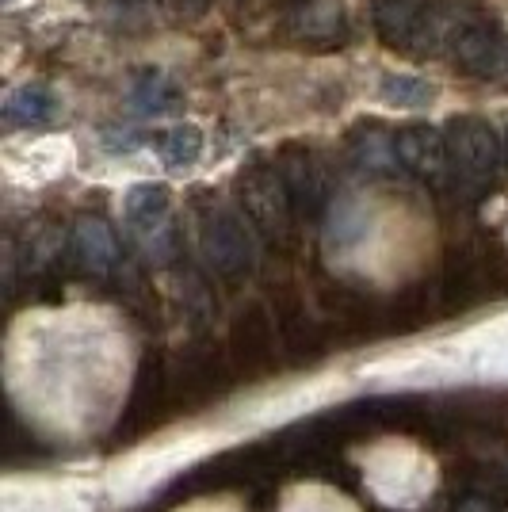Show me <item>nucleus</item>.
I'll return each instance as SVG.
<instances>
[{"label": "nucleus", "instance_id": "obj_6", "mask_svg": "<svg viewBox=\"0 0 508 512\" xmlns=\"http://www.w3.org/2000/svg\"><path fill=\"white\" fill-rule=\"evenodd\" d=\"M394 161L402 165L409 176H417L424 184H444L451 176V157H447V138L440 127L432 123H405L394 130L390 138Z\"/></svg>", "mask_w": 508, "mask_h": 512}, {"label": "nucleus", "instance_id": "obj_15", "mask_svg": "<svg viewBox=\"0 0 508 512\" xmlns=\"http://www.w3.org/2000/svg\"><path fill=\"white\" fill-rule=\"evenodd\" d=\"M180 512H241V509L233 505L230 497H203V501H191V505H184Z\"/></svg>", "mask_w": 508, "mask_h": 512}, {"label": "nucleus", "instance_id": "obj_3", "mask_svg": "<svg viewBox=\"0 0 508 512\" xmlns=\"http://www.w3.org/2000/svg\"><path fill=\"white\" fill-rule=\"evenodd\" d=\"M371 27L390 50L424 54L440 43L432 0H371Z\"/></svg>", "mask_w": 508, "mask_h": 512}, {"label": "nucleus", "instance_id": "obj_11", "mask_svg": "<svg viewBox=\"0 0 508 512\" xmlns=\"http://www.w3.org/2000/svg\"><path fill=\"white\" fill-rule=\"evenodd\" d=\"M233 348H237V356L249 363H260L268 356V348H272V329H268V318L260 314V310H249V314H241L237 325H233Z\"/></svg>", "mask_w": 508, "mask_h": 512}, {"label": "nucleus", "instance_id": "obj_18", "mask_svg": "<svg viewBox=\"0 0 508 512\" xmlns=\"http://www.w3.org/2000/svg\"><path fill=\"white\" fill-rule=\"evenodd\" d=\"M505 142H508V130H505Z\"/></svg>", "mask_w": 508, "mask_h": 512}, {"label": "nucleus", "instance_id": "obj_5", "mask_svg": "<svg viewBox=\"0 0 508 512\" xmlns=\"http://www.w3.org/2000/svg\"><path fill=\"white\" fill-rule=\"evenodd\" d=\"M451 62L466 77H501L508 73V31L497 20H463L451 31Z\"/></svg>", "mask_w": 508, "mask_h": 512}, {"label": "nucleus", "instance_id": "obj_2", "mask_svg": "<svg viewBox=\"0 0 508 512\" xmlns=\"http://www.w3.org/2000/svg\"><path fill=\"white\" fill-rule=\"evenodd\" d=\"M451 176L459 184H489L501 172V138L478 115H455L444 127Z\"/></svg>", "mask_w": 508, "mask_h": 512}, {"label": "nucleus", "instance_id": "obj_8", "mask_svg": "<svg viewBox=\"0 0 508 512\" xmlns=\"http://www.w3.org/2000/svg\"><path fill=\"white\" fill-rule=\"evenodd\" d=\"M54 115H58V100L39 85L16 88V92L8 96V104H4V123H8V127H20V130L46 127Z\"/></svg>", "mask_w": 508, "mask_h": 512}, {"label": "nucleus", "instance_id": "obj_14", "mask_svg": "<svg viewBox=\"0 0 508 512\" xmlns=\"http://www.w3.org/2000/svg\"><path fill=\"white\" fill-rule=\"evenodd\" d=\"M77 253L92 260V268H104L111 260L115 245H111V234L104 230V222H81L77 226Z\"/></svg>", "mask_w": 508, "mask_h": 512}, {"label": "nucleus", "instance_id": "obj_10", "mask_svg": "<svg viewBox=\"0 0 508 512\" xmlns=\"http://www.w3.org/2000/svg\"><path fill=\"white\" fill-rule=\"evenodd\" d=\"M379 96L390 107H428L436 100V85L413 73H386L379 81Z\"/></svg>", "mask_w": 508, "mask_h": 512}, {"label": "nucleus", "instance_id": "obj_12", "mask_svg": "<svg viewBox=\"0 0 508 512\" xmlns=\"http://www.w3.org/2000/svg\"><path fill=\"white\" fill-rule=\"evenodd\" d=\"M283 512H360L344 493L329 486H295L283 497Z\"/></svg>", "mask_w": 508, "mask_h": 512}, {"label": "nucleus", "instance_id": "obj_16", "mask_svg": "<svg viewBox=\"0 0 508 512\" xmlns=\"http://www.w3.org/2000/svg\"><path fill=\"white\" fill-rule=\"evenodd\" d=\"M207 4H211V0H180V8H184V12H191V16H199Z\"/></svg>", "mask_w": 508, "mask_h": 512}, {"label": "nucleus", "instance_id": "obj_7", "mask_svg": "<svg viewBox=\"0 0 508 512\" xmlns=\"http://www.w3.org/2000/svg\"><path fill=\"white\" fill-rule=\"evenodd\" d=\"M207 249H211V260L218 272H241L253 264V245H249V234L245 226L233 218V214H214L207 222Z\"/></svg>", "mask_w": 508, "mask_h": 512}, {"label": "nucleus", "instance_id": "obj_9", "mask_svg": "<svg viewBox=\"0 0 508 512\" xmlns=\"http://www.w3.org/2000/svg\"><path fill=\"white\" fill-rule=\"evenodd\" d=\"M157 157L169 165V169H188L203 157V130L199 127H172L165 130L157 142H153Z\"/></svg>", "mask_w": 508, "mask_h": 512}, {"label": "nucleus", "instance_id": "obj_13", "mask_svg": "<svg viewBox=\"0 0 508 512\" xmlns=\"http://www.w3.org/2000/svg\"><path fill=\"white\" fill-rule=\"evenodd\" d=\"M169 211V192L161 184H138L127 199V218L130 222H153Z\"/></svg>", "mask_w": 508, "mask_h": 512}, {"label": "nucleus", "instance_id": "obj_1", "mask_svg": "<svg viewBox=\"0 0 508 512\" xmlns=\"http://www.w3.org/2000/svg\"><path fill=\"white\" fill-rule=\"evenodd\" d=\"M237 203L241 214L272 241H287L295 234V203L283 188V176L268 161H253L237 172Z\"/></svg>", "mask_w": 508, "mask_h": 512}, {"label": "nucleus", "instance_id": "obj_17", "mask_svg": "<svg viewBox=\"0 0 508 512\" xmlns=\"http://www.w3.org/2000/svg\"><path fill=\"white\" fill-rule=\"evenodd\" d=\"M291 4H310V0H291Z\"/></svg>", "mask_w": 508, "mask_h": 512}, {"label": "nucleus", "instance_id": "obj_4", "mask_svg": "<svg viewBox=\"0 0 508 512\" xmlns=\"http://www.w3.org/2000/svg\"><path fill=\"white\" fill-rule=\"evenodd\" d=\"M283 176V188L291 195L298 214L306 218H318L329 199H333V188H329V169L321 165V157L314 146L306 142H283L276 150V161H272Z\"/></svg>", "mask_w": 508, "mask_h": 512}]
</instances>
